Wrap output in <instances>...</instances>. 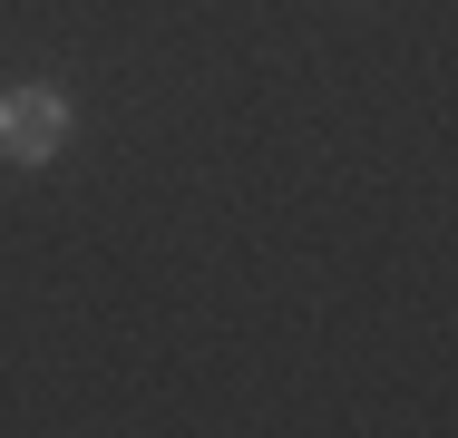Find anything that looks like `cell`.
Returning a JSON list of instances; mask_svg holds the SVG:
<instances>
[{
	"label": "cell",
	"instance_id": "1",
	"mask_svg": "<svg viewBox=\"0 0 458 438\" xmlns=\"http://www.w3.org/2000/svg\"><path fill=\"white\" fill-rule=\"evenodd\" d=\"M59 147H69V97L49 79L0 88V156H10V166H49Z\"/></svg>",
	"mask_w": 458,
	"mask_h": 438
}]
</instances>
